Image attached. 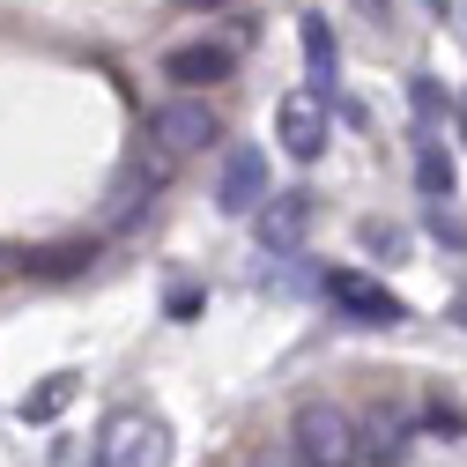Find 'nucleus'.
Returning a JSON list of instances; mask_svg holds the SVG:
<instances>
[{"label": "nucleus", "instance_id": "obj_1", "mask_svg": "<svg viewBox=\"0 0 467 467\" xmlns=\"http://www.w3.org/2000/svg\"><path fill=\"white\" fill-rule=\"evenodd\" d=\"M289 445L312 467H357L364 460V431L348 423V408H334V400H305L297 423H289Z\"/></svg>", "mask_w": 467, "mask_h": 467}, {"label": "nucleus", "instance_id": "obj_2", "mask_svg": "<svg viewBox=\"0 0 467 467\" xmlns=\"http://www.w3.org/2000/svg\"><path fill=\"white\" fill-rule=\"evenodd\" d=\"M275 134H282V149L297 156V163H319V156H327V134H334L327 89H289V97L275 104Z\"/></svg>", "mask_w": 467, "mask_h": 467}, {"label": "nucleus", "instance_id": "obj_3", "mask_svg": "<svg viewBox=\"0 0 467 467\" xmlns=\"http://www.w3.org/2000/svg\"><path fill=\"white\" fill-rule=\"evenodd\" d=\"M97 460L104 467H171V431L156 423V416H111L104 423V445H97Z\"/></svg>", "mask_w": 467, "mask_h": 467}, {"label": "nucleus", "instance_id": "obj_4", "mask_svg": "<svg viewBox=\"0 0 467 467\" xmlns=\"http://www.w3.org/2000/svg\"><path fill=\"white\" fill-rule=\"evenodd\" d=\"M327 297L357 319V327H400V319H408V305L393 297V289L371 282V275H357V267H327Z\"/></svg>", "mask_w": 467, "mask_h": 467}, {"label": "nucleus", "instance_id": "obj_5", "mask_svg": "<svg viewBox=\"0 0 467 467\" xmlns=\"http://www.w3.org/2000/svg\"><path fill=\"white\" fill-rule=\"evenodd\" d=\"M149 141L171 149V156H193V149L215 141V111H208L201 97H171V104L149 111Z\"/></svg>", "mask_w": 467, "mask_h": 467}, {"label": "nucleus", "instance_id": "obj_6", "mask_svg": "<svg viewBox=\"0 0 467 467\" xmlns=\"http://www.w3.org/2000/svg\"><path fill=\"white\" fill-rule=\"evenodd\" d=\"M215 201H223V215H260V201H267V156H260L253 141H238V149L223 156Z\"/></svg>", "mask_w": 467, "mask_h": 467}, {"label": "nucleus", "instance_id": "obj_7", "mask_svg": "<svg viewBox=\"0 0 467 467\" xmlns=\"http://www.w3.org/2000/svg\"><path fill=\"white\" fill-rule=\"evenodd\" d=\"M305 223H312V193H267V201H260V215H253L260 253H297Z\"/></svg>", "mask_w": 467, "mask_h": 467}, {"label": "nucleus", "instance_id": "obj_8", "mask_svg": "<svg viewBox=\"0 0 467 467\" xmlns=\"http://www.w3.org/2000/svg\"><path fill=\"white\" fill-rule=\"evenodd\" d=\"M230 67H238V52L201 37V45H179V52L163 60V82H179V89H208V82H230Z\"/></svg>", "mask_w": 467, "mask_h": 467}, {"label": "nucleus", "instance_id": "obj_9", "mask_svg": "<svg viewBox=\"0 0 467 467\" xmlns=\"http://www.w3.org/2000/svg\"><path fill=\"white\" fill-rule=\"evenodd\" d=\"M416 431H423V408H371V423H364V460L393 467Z\"/></svg>", "mask_w": 467, "mask_h": 467}, {"label": "nucleus", "instance_id": "obj_10", "mask_svg": "<svg viewBox=\"0 0 467 467\" xmlns=\"http://www.w3.org/2000/svg\"><path fill=\"white\" fill-rule=\"evenodd\" d=\"M297 45H305V75H312V82L327 89V82H334V67H341L334 23H327V16H305V23H297Z\"/></svg>", "mask_w": 467, "mask_h": 467}, {"label": "nucleus", "instance_id": "obj_11", "mask_svg": "<svg viewBox=\"0 0 467 467\" xmlns=\"http://www.w3.org/2000/svg\"><path fill=\"white\" fill-rule=\"evenodd\" d=\"M416 186H423L431 201H452V156H445L438 141H416Z\"/></svg>", "mask_w": 467, "mask_h": 467}, {"label": "nucleus", "instance_id": "obj_12", "mask_svg": "<svg viewBox=\"0 0 467 467\" xmlns=\"http://www.w3.org/2000/svg\"><path fill=\"white\" fill-rule=\"evenodd\" d=\"M67 393H75V379H52L45 393H30V400H23V416H30V423H45V416H60V408H67Z\"/></svg>", "mask_w": 467, "mask_h": 467}, {"label": "nucleus", "instance_id": "obj_13", "mask_svg": "<svg viewBox=\"0 0 467 467\" xmlns=\"http://www.w3.org/2000/svg\"><path fill=\"white\" fill-rule=\"evenodd\" d=\"M423 431H438V438H460V431H467V416H460L452 400H423Z\"/></svg>", "mask_w": 467, "mask_h": 467}, {"label": "nucleus", "instance_id": "obj_14", "mask_svg": "<svg viewBox=\"0 0 467 467\" xmlns=\"http://www.w3.org/2000/svg\"><path fill=\"white\" fill-rule=\"evenodd\" d=\"M408 97H416L423 127H438V119H445V97H438V82H408Z\"/></svg>", "mask_w": 467, "mask_h": 467}, {"label": "nucleus", "instance_id": "obj_15", "mask_svg": "<svg viewBox=\"0 0 467 467\" xmlns=\"http://www.w3.org/2000/svg\"><path fill=\"white\" fill-rule=\"evenodd\" d=\"M245 467H312V460H305L297 445H260V452H253Z\"/></svg>", "mask_w": 467, "mask_h": 467}, {"label": "nucleus", "instance_id": "obj_16", "mask_svg": "<svg viewBox=\"0 0 467 467\" xmlns=\"http://www.w3.org/2000/svg\"><path fill=\"white\" fill-rule=\"evenodd\" d=\"M364 245H371V253H400V230H379V223H364Z\"/></svg>", "mask_w": 467, "mask_h": 467}, {"label": "nucleus", "instance_id": "obj_17", "mask_svg": "<svg viewBox=\"0 0 467 467\" xmlns=\"http://www.w3.org/2000/svg\"><path fill=\"white\" fill-rule=\"evenodd\" d=\"M452 319H460V327H467V297H452Z\"/></svg>", "mask_w": 467, "mask_h": 467}, {"label": "nucleus", "instance_id": "obj_18", "mask_svg": "<svg viewBox=\"0 0 467 467\" xmlns=\"http://www.w3.org/2000/svg\"><path fill=\"white\" fill-rule=\"evenodd\" d=\"M460 134H467V97H460Z\"/></svg>", "mask_w": 467, "mask_h": 467}, {"label": "nucleus", "instance_id": "obj_19", "mask_svg": "<svg viewBox=\"0 0 467 467\" xmlns=\"http://www.w3.org/2000/svg\"><path fill=\"white\" fill-rule=\"evenodd\" d=\"M193 8H215V0H193Z\"/></svg>", "mask_w": 467, "mask_h": 467}, {"label": "nucleus", "instance_id": "obj_20", "mask_svg": "<svg viewBox=\"0 0 467 467\" xmlns=\"http://www.w3.org/2000/svg\"><path fill=\"white\" fill-rule=\"evenodd\" d=\"M431 8H438V16H445V0H431Z\"/></svg>", "mask_w": 467, "mask_h": 467}]
</instances>
